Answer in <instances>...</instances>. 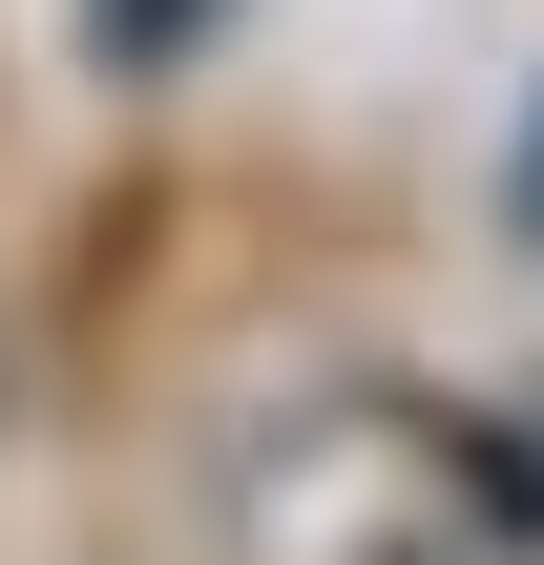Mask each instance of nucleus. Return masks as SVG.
Listing matches in <instances>:
<instances>
[{
	"label": "nucleus",
	"mask_w": 544,
	"mask_h": 565,
	"mask_svg": "<svg viewBox=\"0 0 544 565\" xmlns=\"http://www.w3.org/2000/svg\"><path fill=\"white\" fill-rule=\"evenodd\" d=\"M524 252H544V147H524Z\"/></svg>",
	"instance_id": "1"
}]
</instances>
